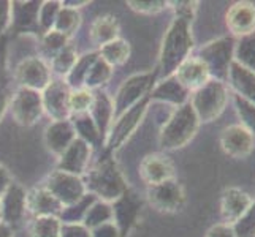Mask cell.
<instances>
[{"label": "cell", "instance_id": "obj_9", "mask_svg": "<svg viewBox=\"0 0 255 237\" xmlns=\"http://www.w3.org/2000/svg\"><path fill=\"white\" fill-rule=\"evenodd\" d=\"M146 196L147 203L155 210L165 214L179 212L186 204V191L176 179L147 187Z\"/></svg>", "mask_w": 255, "mask_h": 237}, {"label": "cell", "instance_id": "obj_8", "mask_svg": "<svg viewBox=\"0 0 255 237\" xmlns=\"http://www.w3.org/2000/svg\"><path fill=\"white\" fill-rule=\"evenodd\" d=\"M41 185L48 191H51L52 196L64 207L76 204L78 201H81L87 195L83 177H78V175L59 169L52 171Z\"/></svg>", "mask_w": 255, "mask_h": 237}, {"label": "cell", "instance_id": "obj_37", "mask_svg": "<svg viewBox=\"0 0 255 237\" xmlns=\"http://www.w3.org/2000/svg\"><path fill=\"white\" fill-rule=\"evenodd\" d=\"M62 222L59 217H35L30 225V237H59Z\"/></svg>", "mask_w": 255, "mask_h": 237}, {"label": "cell", "instance_id": "obj_28", "mask_svg": "<svg viewBox=\"0 0 255 237\" xmlns=\"http://www.w3.org/2000/svg\"><path fill=\"white\" fill-rule=\"evenodd\" d=\"M111 75H113V67H110L105 60L99 56L97 57L89 72H87L86 78H84V85L83 89H87V90H100L102 85L107 84L110 79H111Z\"/></svg>", "mask_w": 255, "mask_h": 237}, {"label": "cell", "instance_id": "obj_24", "mask_svg": "<svg viewBox=\"0 0 255 237\" xmlns=\"http://www.w3.org/2000/svg\"><path fill=\"white\" fill-rule=\"evenodd\" d=\"M62 209L64 206L43 185L33 187L27 191V212L33 214L35 217H59Z\"/></svg>", "mask_w": 255, "mask_h": 237}, {"label": "cell", "instance_id": "obj_48", "mask_svg": "<svg viewBox=\"0 0 255 237\" xmlns=\"http://www.w3.org/2000/svg\"><path fill=\"white\" fill-rule=\"evenodd\" d=\"M11 25V2L0 0V35Z\"/></svg>", "mask_w": 255, "mask_h": 237}, {"label": "cell", "instance_id": "obj_42", "mask_svg": "<svg viewBox=\"0 0 255 237\" xmlns=\"http://www.w3.org/2000/svg\"><path fill=\"white\" fill-rule=\"evenodd\" d=\"M236 237H255V201L238 222L232 225Z\"/></svg>", "mask_w": 255, "mask_h": 237}, {"label": "cell", "instance_id": "obj_33", "mask_svg": "<svg viewBox=\"0 0 255 237\" xmlns=\"http://www.w3.org/2000/svg\"><path fill=\"white\" fill-rule=\"evenodd\" d=\"M113 222V207L110 203H105V201L97 199L95 203L89 207L87 214L83 220V225L87 228V230H94V228L110 223Z\"/></svg>", "mask_w": 255, "mask_h": 237}, {"label": "cell", "instance_id": "obj_34", "mask_svg": "<svg viewBox=\"0 0 255 237\" xmlns=\"http://www.w3.org/2000/svg\"><path fill=\"white\" fill-rule=\"evenodd\" d=\"M78 60V54H76V49L73 46L67 45L64 49H60L57 54L51 59V73H56L60 78H67L68 73L72 72L75 64Z\"/></svg>", "mask_w": 255, "mask_h": 237}, {"label": "cell", "instance_id": "obj_4", "mask_svg": "<svg viewBox=\"0 0 255 237\" xmlns=\"http://www.w3.org/2000/svg\"><path fill=\"white\" fill-rule=\"evenodd\" d=\"M228 100H230V89L225 82L209 79V81L200 87L198 90L190 93V106L197 114L200 124H209V122L221 117L225 111Z\"/></svg>", "mask_w": 255, "mask_h": 237}, {"label": "cell", "instance_id": "obj_2", "mask_svg": "<svg viewBox=\"0 0 255 237\" xmlns=\"http://www.w3.org/2000/svg\"><path fill=\"white\" fill-rule=\"evenodd\" d=\"M83 180L87 193L110 204L128 190L124 174L119 169L114 158L108 154H105L103 158L95 163L94 168L87 169Z\"/></svg>", "mask_w": 255, "mask_h": 237}, {"label": "cell", "instance_id": "obj_19", "mask_svg": "<svg viewBox=\"0 0 255 237\" xmlns=\"http://www.w3.org/2000/svg\"><path fill=\"white\" fill-rule=\"evenodd\" d=\"M254 204V198L241 188L230 187L222 193L221 198V215L224 223L233 225L248 212Z\"/></svg>", "mask_w": 255, "mask_h": 237}, {"label": "cell", "instance_id": "obj_5", "mask_svg": "<svg viewBox=\"0 0 255 237\" xmlns=\"http://www.w3.org/2000/svg\"><path fill=\"white\" fill-rule=\"evenodd\" d=\"M235 43L236 40L233 37H221L197 49V57L208 67L211 79L227 84L228 72L235 60Z\"/></svg>", "mask_w": 255, "mask_h": 237}, {"label": "cell", "instance_id": "obj_41", "mask_svg": "<svg viewBox=\"0 0 255 237\" xmlns=\"http://www.w3.org/2000/svg\"><path fill=\"white\" fill-rule=\"evenodd\" d=\"M59 11H60V2H45L40 5L38 25L45 33L52 30V27H54Z\"/></svg>", "mask_w": 255, "mask_h": 237}, {"label": "cell", "instance_id": "obj_11", "mask_svg": "<svg viewBox=\"0 0 255 237\" xmlns=\"http://www.w3.org/2000/svg\"><path fill=\"white\" fill-rule=\"evenodd\" d=\"M49 65L40 57H27L14 68V79L19 87L43 92L52 81Z\"/></svg>", "mask_w": 255, "mask_h": 237}, {"label": "cell", "instance_id": "obj_52", "mask_svg": "<svg viewBox=\"0 0 255 237\" xmlns=\"http://www.w3.org/2000/svg\"><path fill=\"white\" fill-rule=\"evenodd\" d=\"M5 70V38L0 35V75Z\"/></svg>", "mask_w": 255, "mask_h": 237}, {"label": "cell", "instance_id": "obj_31", "mask_svg": "<svg viewBox=\"0 0 255 237\" xmlns=\"http://www.w3.org/2000/svg\"><path fill=\"white\" fill-rule=\"evenodd\" d=\"M72 124L75 127L76 136L81 138L83 141H86L87 144L91 146H97L100 141H103V138L100 136L99 130H97L94 120L91 119L89 112L87 114H76V116L70 117Z\"/></svg>", "mask_w": 255, "mask_h": 237}, {"label": "cell", "instance_id": "obj_21", "mask_svg": "<svg viewBox=\"0 0 255 237\" xmlns=\"http://www.w3.org/2000/svg\"><path fill=\"white\" fill-rule=\"evenodd\" d=\"M149 100L168 103V104H173L174 108H178L189 103L190 92L173 75L168 78L159 79V81L155 82L152 92L149 93Z\"/></svg>", "mask_w": 255, "mask_h": 237}, {"label": "cell", "instance_id": "obj_15", "mask_svg": "<svg viewBox=\"0 0 255 237\" xmlns=\"http://www.w3.org/2000/svg\"><path fill=\"white\" fill-rule=\"evenodd\" d=\"M139 175L147 187L176 179V168L165 154H149L139 163Z\"/></svg>", "mask_w": 255, "mask_h": 237}, {"label": "cell", "instance_id": "obj_44", "mask_svg": "<svg viewBox=\"0 0 255 237\" xmlns=\"http://www.w3.org/2000/svg\"><path fill=\"white\" fill-rule=\"evenodd\" d=\"M128 6L136 13L141 14H157L163 11L165 8H168V2L165 0H147V2H138V0H130Z\"/></svg>", "mask_w": 255, "mask_h": 237}, {"label": "cell", "instance_id": "obj_36", "mask_svg": "<svg viewBox=\"0 0 255 237\" xmlns=\"http://www.w3.org/2000/svg\"><path fill=\"white\" fill-rule=\"evenodd\" d=\"M95 201H97V198L94 195H91V193H87V195L81 201H78L76 204L64 207L62 212L59 215V220L62 223H83L87 210H89V207L95 203Z\"/></svg>", "mask_w": 255, "mask_h": 237}, {"label": "cell", "instance_id": "obj_12", "mask_svg": "<svg viewBox=\"0 0 255 237\" xmlns=\"http://www.w3.org/2000/svg\"><path fill=\"white\" fill-rule=\"evenodd\" d=\"M111 207L113 223L118 226L121 237H126L139 220V215H141L143 210V201L139 199L135 191L127 190L119 199L111 203Z\"/></svg>", "mask_w": 255, "mask_h": 237}, {"label": "cell", "instance_id": "obj_35", "mask_svg": "<svg viewBox=\"0 0 255 237\" xmlns=\"http://www.w3.org/2000/svg\"><path fill=\"white\" fill-rule=\"evenodd\" d=\"M80 25H81V14L78 13V10L60 6V11L57 14V19L54 22L52 30H56L59 33L65 35L67 38H70L78 29H80Z\"/></svg>", "mask_w": 255, "mask_h": 237}, {"label": "cell", "instance_id": "obj_51", "mask_svg": "<svg viewBox=\"0 0 255 237\" xmlns=\"http://www.w3.org/2000/svg\"><path fill=\"white\" fill-rule=\"evenodd\" d=\"M0 237H14V230L2 220H0Z\"/></svg>", "mask_w": 255, "mask_h": 237}, {"label": "cell", "instance_id": "obj_29", "mask_svg": "<svg viewBox=\"0 0 255 237\" xmlns=\"http://www.w3.org/2000/svg\"><path fill=\"white\" fill-rule=\"evenodd\" d=\"M99 56L107 62L110 67H118L126 64L128 57H130V45L122 38H118L108 45H105L100 48Z\"/></svg>", "mask_w": 255, "mask_h": 237}, {"label": "cell", "instance_id": "obj_26", "mask_svg": "<svg viewBox=\"0 0 255 237\" xmlns=\"http://www.w3.org/2000/svg\"><path fill=\"white\" fill-rule=\"evenodd\" d=\"M121 25L116 16L103 14L99 16L91 25V41L95 46H105L119 38Z\"/></svg>", "mask_w": 255, "mask_h": 237}, {"label": "cell", "instance_id": "obj_39", "mask_svg": "<svg viewBox=\"0 0 255 237\" xmlns=\"http://www.w3.org/2000/svg\"><path fill=\"white\" fill-rule=\"evenodd\" d=\"M94 101V92L87 89H76L70 93V112L72 116L76 114H87ZM70 116V117H72Z\"/></svg>", "mask_w": 255, "mask_h": 237}, {"label": "cell", "instance_id": "obj_40", "mask_svg": "<svg viewBox=\"0 0 255 237\" xmlns=\"http://www.w3.org/2000/svg\"><path fill=\"white\" fill-rule=\"evenodd\" d=\"M68 45V38L65 35L59 33L56 30H49L43 35V40H41V49H43V54L46 57L52 59L60 49H64Z\"/></svg>", "mask_w": 255, "mask_h": 237}, {"label": "cell", "instance_id": "obj_7", "mask_svg": "<svg viewBox=\"0 0 255 237\" xmlns=\"http://www.w3.org/2000/svg\"><path fill=\"white\" fill-rule=\"evenodd\" d=\"M149 101L151 100H149V96H147V98H144L143 101L135 104L133 108L126 111L122 116L114 119L108 135L105 138V146H107L105 147V154L113 155V152H116L118 149H121L128 141L130 136L135 133L139 124L143 122L146 112H147Z\"/></svg>", "mask_w": 255, "mask_h": 237}, {"label": "cell", "instance_id": "obj_16", "mask_svg": "<svg viewBox=\"0 0 255 237\" xmlns=\"http://www.w3.org/2000/svg\"><path fill=\"white\" fill-rule=\"evenodd\" d=\"M0 207H2V222L11 228L19 225L27 214V191L17 182H13L0 196Z\"/></svg>", "mask_w": 255, "mask_h": 237}, {"label": "cell", "instance_id": "obj_10", "mask_svg": "<svg viewBox=\"0 0 255 237\" xmlns=\"http://www.w3.org/2000/svg\"><path fill=\"white\" fill-rule=\"evenodd\" d=\"M10 106L14 120L22 127L33 125L41 117V114L45 112L41 92L25 89V87H19L14 92L10 100Z\"/></svg>", "mask_w": 255, "mask_h": 237}, {"label": "cell", "instance_id": "obj_20", "mask_svg": "<svg viewBox=\"0 0 255 237\" xmlns=\"http://www.w3.org/2000/svg\"><path fill=\"white\" fill-rule=\"evenodd\" d=\"M174 78L192 93L203 87L211 79V75L203 60L197 56H189L176 70Z\"/></svg>", "mask_w": 255, "mask_h": 237}, {"label": "cell", "instance_id": "obj_3", "mask_svg": "<svg viewBox=\"0 0 255 237\" xmlns=\"http://www.w3.org/2000/svg\"><path fill=\"white\" fill-rule=\"evenodd\" d=\"M200 128V120L190 103L174 108L171 116L165 120L159 133V144L165 151H178L187 146Z\"/></svg>", "mask_w": 255, "mask_h": 237}, {"label": "cell", "instance_id": "obj_17", "mask_svg": "<svg viewBox=\"0 0 255 237\" xmlns=\"http://www.w3.org/2000/svg\"><path fill=\"white\" fill-rule=\"evenodd\" d=\"M91 155H92V146L76 136V139L68 146L67 151L59 157L57 169L78 175V177H83L87 172V168H89Z\"/></svg>", "mask_w": 255, "mask_h": 237}, {"label": "cell", "instance_id": "obj_27", "mask_svg": "<svg viewBox=\"0 0 255 237\" xmlns=\"http://www.w3.org/2000/svg\"><path fill=\"white\" fill-rule=\"evenodd\" d=\"M40 5L37 2H11V25L21 32L38 25Z\"/></svg>", "mask_w": 255, "mask_h": 237}, {"label": "cell", "instance_id": "obj_22", "mask_svg": "<svg viewBox=\"0 0 255 237\" xmlns=\"http://www.w3.org/2000/svg\"><path fill=\"white\" fill-rule=\"evenodd\" d=\"M75 139H76V131L70 119L51 122L45 131V146L56 157L62 155Z\"/></svg>", "mask_w": 255, "mask_h": 237}, {"label": "cell", "instance_id": "obj_47", "mask_svg": "<svg viewBox=\"0 0 255 237\" xmlns=\"http://www.w3.org/2000/svg\"><path fill=\"white\" fill-rule=\"evenodd\" d=\"M205 237H236L232 225L228 223H216L208 230Z\"/></svg>", "mask_w": 255, "mask_h": 237}, {"label": "cell", "instance_id": "obj_54", "mask_svg": "<svg viewBox=\"0 0 255 237\" xmlns=\"http://www.w3.org/2000/svg\"><path fill=\"white\" fill-rule=\"evenodd\" d=\"M0 220H2V207H0Z\"/></svg>", "mask_w": 255, "mask_h": 237}, {"label": "cell", "instance_id": "obj_30", "mask_svg": "<svg viewBox=\"0 0 255 237\" xmlns=\"http://www.w3.org/2000/svg\"><path fill=\"white\" fill-rule=\"evenodd\" d=\"M235 62L255 73V32L236 40Z\"/></svg>", "mask_w": 255, "mask_h": 237}, {"label": "cell", "instance_id": "obj_18", "mask_svg": "<svg viewBox=\"0 0 255 237\" xmlns=\"http://www.w3.org/2000/svg\"><path fill=\"white\" fill-rule=\"evenodd\" d=\"M227 27L233 38H243L255 32V5L252 2H236L225 14Z\"/></svg>", "mask_w": 255, "mask_h": 237}, {"label": "cell", "instance_id": "obj_49", "mask_svg": "<svg viewBox=\"0 0 255 237\" xmlns=\"http://www.w3.org/2000/svg\"><path fill=\"white\" fill-rule=\"evenodd\" d=\"M14 180H13V177H11V174H10V171H8L5 166L0 163V196L3 195V193L6 191V188L11 185Z\"/></svg>", "mask_w": 255, "mask_h": 237}, {"label": "cell", "instance_id": "obj_53", "mask_svg": "<svg viewBox=\"0 0 255 237\" xmlns=\"http://www.w3.org/2000/svg\"><path fill=\"white\" fill-rule=\"evenodd\" d=\"M87 3H89L87 0H83V2H75V0H65V2H62L60 5L65 6V8H72V10H78V8H81V6H84Z\"/></svg>", "mask_w": 255, "mask_h": 237}, {"label": "cell", "instance_id": "obj_45", "mask_svg": "<svg viewBox=\"0 0 255 237\" xmlns=\"http://www.w3.org/2000/svg\"><path fill=\"white\" fill-rule=\"evenodd\" d=\"M59 237H91V231L83 223H62Z\"/></svg>", "mask_w": 255, "mask_h": 237}, {"label": "cell", "instance_id": "obj_13", "mask_svg": "<svg viewBox=\"0 0 255 237\" xmlns=\"http://www.w3.org/2000/svg\"><path fill=\"white\" fill-rule=\"evenodd\" d=\"M70 93L72 89L67 85L64 79H52L48 87L41 92L43 109L48 116L56 120H68L72 112H70Z\"/></svg>", "mask_w": 255, "mask_h": 237}, {"label": "cell", "instance_id": "obj_25", "mask_svg": "<svg viewBox=\"0 0 255 237\" xmlns=\"http://www.w3.org/2000/svg\"><path fill=\"white\" fill-rule=\"evenodd\" d=\"M228 89L235 95H240L241 98L248 100L255 104V73L251 70L241 67L233 60V64L228 72Z\"/></svg>", "mask_w": 255, "mask_h": 237}, {"label": "cell", "instance_id": "obj_1", "mask_svg": "<svg viewBox=\"0 0 255 237\" xmlns=\"http://www.w3.org/2000/svg\"><path fill=\"white\" fill-rule=\"evenodd\" d=\"M193 45L195 43L192 35V24L174 17L162 40L159 68H157L159 79L173 76L184 60L192 56Z\"/></svg>", "mask_w": 255, "mask_h": 237}, {"label": "cell", "instance_id": "obj_38", "mask_svg": "<svg viewBox=\"0 0 255 237\" xmlns=\"http://www.w3.org/2000/svg\"><path fill=\"white\" fill-rule=\"evenodd\" d=\"M232 98H233L236 116L240 119V125L244 127L248 131H251L255 136V104L235 93H232Z\"/></svg>", "mask_w": 255, "mask_h": 237}, {"label": "cell", "instance_id": "obj_6", "mask_svg": "<svg viewBox=\"0 0 255 237\" xmlns=\"http://www.w3.org/2000/svg\"><path fill=\"white\" fill-rule=\"evenodd\" d=\"M157 81H159L157 72L136 73L133 76H130L128 79H126V81L122 82V85L119 87L118 93L114 95V98H113L114 119H118L126 111L133 108L135 104L147 98Z\"/></svg>", "mask_w": 255, "mask_h": 237}, {"label": "cell", "instance_id": "obj_50", "mask_svg": "<svg viewBox=\"0 0 255 237\" xmlns=\"http://www.w3.org/2000/svg\"><path fill=\"white\" fill-rule=\"evenodd\" d=\"M8 106H10V95H8L5 87L0 84V120L3 119Z\"/></svg>", "mask_w": 255, "mask_h": 237}, {"label": "cell", "instance_id": "obj_46", "mask_svg": "<svg viewBox=\"0 0 255 237\" xmlns=\"http://www.w3.org/2000/svg\"><path fill=\"white\" fill-rule=\"evenodd\" d=\"M91 237H121L118 226L114 225L113 222L100 225L91 230Z\"/></svg>", "mask_w": 255, "mask_h": 237}, {"label": "cell", "instance_id": "obj_23", "mask_svg": "<svg viewBox=\"0 0 255 237\" xmlns=\"http://www.w3.org/2000/svg\"><path fill=\"white\" fill-rule=\"evenodd\" d=\"M89 116L99 130L100 136L105 139L114 120V106L113 98L105 90H94V101L89 109Z\"/></svg>", "mask_w": 255, "mask_h": 237}, {"label": "cell", "instance_id": "obj_43", "mask_svg": "<svg viewBox=\"0 0 255 237\" xmlns=\"http://www.w3.org/2000/svg\"><path fill=\"white\" fill-rule=\"evenodd\" d=\"M198 5L200 3L195 2V0H178V2H168V6L174 11V17L186 21L189 24H192L193 19H195Z\"/></svg>", "mask_w": 255, "mask_h": 237}, {"label": "cell", "instance_id": "obj_14", "mask_svg": "<svg viewBox=\"0 0 255 237\" xmlns=\"http://www.w3.org/2000/svg\"><path fill=\"white\" fill-rule=\"evenodd\" d=\"M221 147L228 157L243 160V158L249 157L254 152L255 136L240 124L228 125L222 130Z\"/></svg>", "mask_w": 255, "mask_h": 237}, {"label": "cell", "instance_id": "obj_32", "mask_svg": "<svg viewBox=\"0 0 255 237\" xmlns=\"http://www.w3.org/2000/svg\"><path fill=\"white\" fill-rule=\"evenodd\" d=\"M97 57H99V52H87V54L78 57L73 70L65 78V82H67V85L70 87V89H72V90L83 89L84 78H86V75H87V72H89L92 62Z\"/></svg>", "mask_w": 255, "mask_h": 237}]
</instances>
